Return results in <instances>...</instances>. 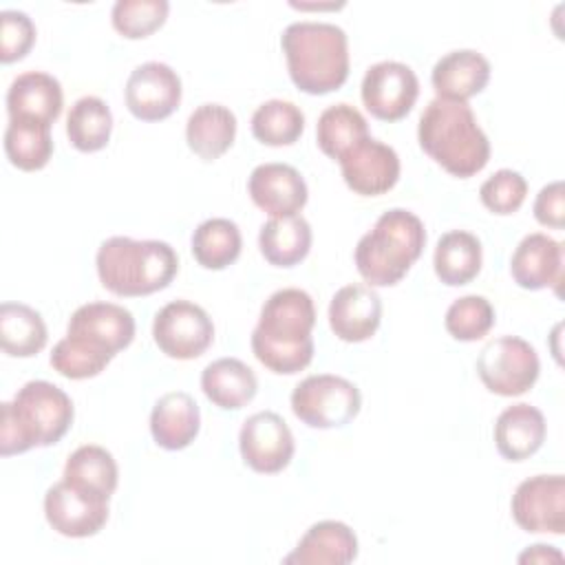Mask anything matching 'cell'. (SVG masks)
Listing matches in <instances>:
<instances>
[{
  "label": "cell",
  "instance_id": "cell-38",
  "mask_svg": "<svg viewBox=\"0 0 565 565\" xmlns=\"http://www.w3.org/2000/svg\"><path fill=\"white\" fill-rule=\"evenodd\" d=\"M446 331L459 342H475L483 338L494 324V309L488 298L470 294L457 298L446 311Z\"/></svg>",
  "mask_w": 565,
  "mask_h": 565
},
{
  "label": "cell",
  "instance_id": "cell-18",
  "mask_svg": "<svg viewBox=\"0 0 565 565\" xmlns=\"http://www.w3.org/2000/svg\"><path fill=\"white\" fill-rule=\"evenodd\" d=\"M382 320V300L369 285H344L329 302V327L344 342H364Z\"/></svg>",
  "mask_w": 565,
  "mask_h": 565
},
{
  "label": "cell",
  "instance_id": "cell-6",
  "mask_svg": "<svg viewBox=\"0 0 565 565\" xmlns=\"http://www.w3.org/2000/svg\"><path fill=\"white\" fill-rule=\"evenodd\" d=\"M360 388L331 373L309 375L291 391V411L309 428L347 426L360 413Z\"/></svg>",
  "mask_w": 565,
  "mask_h": 565
},
{
  "label": "cell",
  "instance_id": "cell-35",
  "mask_svg": "<svg viewBox=\"0 0 565 565\" xmlns=\"http://www.w3.org/2000/svg\"><path fill=\"white\" fill-rule=\"evenodd\" d=\"M305 130V115L294 102L269 99L252 115V135L265 146H291Z\"/></svg>",
  "mask_w": 565,
  "mask_h": 565
},
{
  "label": "cell",
  "instance_id": "cell-2",
  "mask_svg": "<svg viewBox=\"0 0 565 565\" xmlns=\"http://www.w3.org/2000/svg\"><path fill=\"white\" fill-rule=\"evenodd\" d=\"M417 139L422 150L448 174L468 179L490 159V141L466 102L435 97L419 117Z\"/></svg>",
  "mask_w": 565,
  "mask_h": 565
},
{
  "label": "cell",
  "instance_id": "cell-33",
  "mask_svg": "<svg viewBox=\"0 0 565 565\" xmlns=\"http://www.w3.org/2000/svg\"><path fill=\"white\" fill-rule=\"evenodd\" d=\"M4 152L11 166L18 170H42L53 154L51 126L26 119H9L4 130Z\"/></svg>",
  "mask_w": 565,
  "mask_h": 565
},
{
  "label": "cell",
  "instance_id": "cell-32",
  "mask_svg": "<svg viewBox=\"0 0 565 565\" xmlns=\"http://www.w3.org/2000/svg\"><path fill=\"white\" fill-rule=\"evenodd\" d=\"M113 130V113L104 99L95 95L79 97L66 117V137L79 152H97L106 148Z\"/></svg>",
  "mask_w": 565,
  "mask_h": 565
},
{
  "label": "cell",
  "instance_id": "cell-31",
  "mask_svg": "<svg viewBox=\"0 0 565 565\" xmlns=\"http://www.w3.org/2000/svg\"><path fill=\"white\" fill-rule=\"evenodd\" d=\"M366 137H369V124L364 115L351 104H333L324 108L318 117V124H316L318 148L335 161Z\"/></svg>",
  "mask_w": 565,
  "mask_h": 565
},
{
  "label": "cell",
  "instance_id": "cell-9",
  "mask_svg": "<svg viewBox=\"0 0 565 565\" xmlns=\"http://www.w3.org/2000/svg\"><path fill=\"white\" fill-rule=\"evenodd\" d=\"M362 102L366 110L382 121H397L411 113L419 95V82L411 66L384 60L364 73Z\"/></svg>",
  "mask_w": 565,
  "mask_h": 565
},
{
  "label": "cell",
  "instance_id": "cell-23",
  "mask_svg": "<svg viewBox=\"0 0 565 565\" xmlns=\"http://www.w3.org/2000/svg\"><path fill=\"white\" fill-rule=\"evenodd\" d=\"M201 428V411L185 391H172L157 399L150 413V433L157 446L166 450L188 448Z\"/></svg>",
  "mask_w": 565,
  "mask_h": 565
},
{
  "label": "cell",
  "instance_id": "cell-26",
  "mask_svg": "<svg viewBox=\"0 0 565 565\" xmlns=\"http://www.w3.org/2000/svg\"><path fill=\"white\" fill-rule=\"evenodd\" d=\"M236 137V117L223 104H201L185 124V141L203 161H214L225 154Z\"/></svg>",
  "mask_w": 565,
  "mask_h": 565
},
{
  "label": "cell",
  "instance_id": "cell-17",
  "mask_svg": "<svg viewBox=\"0 0 565 565\" xmlns=\"http://www.w3.org/2000/svg\"><path fill=\"white\" fill-rule=\"evenodd\" d=\"M247 192L271 218L298 214L309 199L305 179L289 163L256 166L247 179Z\"/></svg>",
  "mask_w": 565,
  "mask_h": 565
},
{
  "label": "cell",
  "instance_id": "cell-1",
  "mask_svg": "<svg viewBox=\"0 0 565 565\" xmlns=\"http://www.w3.org/2000/svg\"><path fill=\"white\" fill-rule=\"evenodd\" d=\"M316 307L307 291L285 287L274 291L252 331V351L256 360L278 375H294L313 360L311 329Z\"/></svg>",
  "mask_w": 565,
  "mask_h": 565
},
{
  "label": "cell",
  "instance_id": "cell-14",
  "mask_svg": "<svg viewBox=\"0 0 565 565\" xmlns=\"http://www.w3.org/2000/svg\"><path fill=\"white\" fill-rule=\"evenodd\" d=\"M13 404L38 437L40 446L57 444L73 424V402L55 384L31 380L18 388Z\"/></svg>",
  "mask_w": 565,
  "mask_h": 565
},
{
  "label": "cell",
  "instance_id": "cell-7",
  "mask_svg": "<svg viewBox=\"0 0 565 565\" xmlns=\"http://www.w3.org/2000/svg\"><path fill=\"white\" fill-rule=\"evenodd\" d=\"M541 362L534 347L519 335L490 340L477 358V375L490 393L523 395L539 380Z\"/></svg>",
  "mask_w": 565,
  "mask_h": 565
},
{
  "label": "cell",
  "instance_id": "cell-13",
  "mask_svg": "<svg viewBox=\"0 0 565 565\" xmlns=\"http://www.w3.org/2000/svg\"><path fill=\"white\" fill-rule=\"evenodd\" d=\"M124 95L137 119L161 121L181 104V77L163 62H143L130 73Z\"/></svg>",
  "mask_w": 565,
  "mask_h": 565
},
{
  "label": "cell",
  "instance_id": "cell-25",
  "mask_svg": "<svg viewBox=\"0 0 565 565\" xmlns=\"http://www.w3.org/2000/svg\"><path fill=\"white\" fill-rule=\"evenodd\" d=\"M201 388L214 406L223 411H238L256 397L258 380L243 360L218 358L203 369Z\"/></svg>",
  "mask_w": 565,
  "mask_h": 565
},
{
  "label": "cell",
  "instance_id": "cell-27",
  "mask_svg": "<svg viewBox=\"0 0 565 565\" xmlns=\"http://www.w3.org/2000/svg\"><path fill=\"white\" fill-rule=\"evenodd\" d=\"M258 247L269 265L294 267L311 249V225L298 214L269 218L260 227Z\"/></svg>",
  "mask_w": 565,
  "mask_h": 565
},
{
  "label": "cell",
  "instance_id": "cell-12",
  "mask_svg": "<svg viewBox=\"0 0 565 565\" xmlns=\"http://www.w3.org/2000/svg\"><path fill=\"white\" fill-rule=\"evenodd\" d=\"M44 516L57 534L86 539L106 525L108 501L88 494L62 479L53 483L44 494Z\"/></svg>",
  "mask_w": 565,
  "mask_h": 565
},
{
  "label": "cell",
  "instance_id": "cell-42",
  "mask_svg": "<svg viewBox=\"0 0 565 565\" xmlns=\"http://www.w3.org/2000/svg\"><path fill=\"white\" fill-rule=\"evenodd\" d=\"M534 218L554 230L565 227V185L563 181H552L541 188L534 199Z\"/></svg>",
  "mask_w": 565,
  "mask_h": 565
},
{
  "label": "cell",
  "instance_id": "cell-29",
  "mask_svg": "<svg viewBox=\"0 0 565 565\" xmlns=\"http://www.w3.org/2000/svg\"><path fill=\"white\" fill-rule=\"evenodd\" d=\"M117 477L119 472L113 455L102 446L86 444L68 455L62 479L88 494L108 501L117 488Z\"/></svg>",
  "mask_w": 565,
  "mask_h": 565
},
{
  "label": "cell",
  "instance_id": "cell-16",
  "mask_svg": "<svg viewBox=\"0 0 565 565\" xmlns=\"http://www.w3.org/2000/svg\"><path fill=\"white\" fill-rule=\"evenodd\" d=\"M66 335L79 338L108 353L126 349L135 338L132 313L115 302H88L73 311L68 318Z\"/></svg>",
  "mask_w": 565,
  "mask_h": 565
},
{
  "label": "cell",
  "instance_id": "cell-22",
  "mask_svg": "<svg viewBox=\"0 0 565 565\" xmlns=\"http://www.w3.org/2000/svg\"><path fill=\"white\" fill-rule=\"evenodd\" d=\"M358 556V536L342 521L313 523L282 563L294 565H347Z\"/></svg>",
  "mask_w": 565,
  "mask_h": 565
},
{
  "label": "cell",
  "instance_id": "cell-20",
  "mask_svg": "<svg viewBox=\"0 0 565 565\" xmlns=\"http://www.w3.org/2000/svg\"><path fill=\"white\" fill-rule=\"evenodd\" d=\"M62 86L42 71H26L18 75L7 90L9 119H26L53 126L62 113Z\"/></svg>",
  "mask_w": 565,
  "mask_h": 565
},
{
  "label": "cell",
  "instance_id": "cell-5",
  "mask_svg": "<svg viewBox=\"0 0 565 565\" xmlns=\"http://www.w3.org/2000/svg\"><path fill=\"white\" fill-rule=\"evenodd\" d=\"M424 245L426 230L422 218L404 207H393L358 241L353 252L358 274L369 287L397 285L422 256Z\"/></svg>",
  "mask_w": 565,
  "mask_h": 565
},
{
  "label": "cell",
  "instance_id": "cell-34",
  "mask_svg": "<svg viewBox=\"0 0 565 565\" xmlns=\"http://www.w3.org/2000/svg\"><path fill=\"white\" fill-rule=\"evenodd\" d=\"M241 230L230 218H207L192 232V256L205 269H225L241 256Z\"/></svg>",
  "mask_w": 565,
  "mask_h": 565
},
{
  "label": "cell",
  "instance_id": "cell-43",
  "mask_svg": "<svg viewBox=\"0 0 565 565\" xmlns=\"http://www.w3.org/2000/svg\"><path fill=\"white\" fill-rule=\"evenodd\" d=\"M561 558H563V554L558 550H554L552 545H543V543L532 545L527 552H523L519 556L521 563H525V561H530V563H545V561H561Z\"/></svg>",
  "mask_w": 565,
  "mask_h": 565
},
{
  "label": "cell",
  "instance_id": "cell-11",
  "mask_svg": "<svg viewBox=\"0 0 565 565\" xmlns=\"http://www.w3.org/2000/svg\"><path fill=\"white\" fill-rule=\"evenodd\" d=\"M512 516L525 532H565L563 475H536L521 481L512 494Z\"/></svg>",
  "mask_w": 565,
  "mask_h": 565
},
{
  "label": "cell",
  "instance_id": "cell-19",
  "mask_svg": "<svg viewBox=\"0 0 565 565\" xmlns=\"http://www.w3.org/2000/svg\"><path fill=\"white\" fill-rule=\"evenodd\" d=\"M510 274L523 289L554 287L563 282V243L543 232L527 234L510 258Z\"/></svg>",
  "mask_w": 565,
  "mask_h": 565
},
{
  "label": "cell",
  "instance_id": "cell-36",
  "mask_svg": "<svg viewBox=\"0 0 565 565\" xmlns=\"http://www.w3.org/2000/svg\"><path fill=\"white\" fill-rule=\"evenodd\" d=\"M115 355L93 347L79 338H62L51 351V366L68 380H86L99 375Z\"/></svg>",
  "mask_w": 565,
  "mask_h": 565
},
{
  "label": "cell",
  "instance_id": "cell-10",
  "mask_svg": "<svg viewBox=\"0 0 565 565\" xmlns=\"http://www.w3.org/2000/svg\"><path fill=\"white\" fill-rule=\"evenodd\" d=\"M238 448L254 472L276 475L289 466L296 446L287 422L274 411H260L243 422Z\"/></svg>",
  "mask_w": 565,
  "mask_h": 565
},
{
  "label": "cell",
  "instance_id": "cell-3",
  "mask_svg": "<svg viewBox=\"0 0 565 565\" xmlns=\"http://www.w3.org/2000/svg\"><path fill=\"white\" fill-rule=\"evenodd\" d=\"M282 53L291 82L309 95L338 90L349 77V40L331 22H294L282 31Z\"/></svg>",
  "mask_w": 565,
  "mask_h": 565
},
{
  "label": "cell",
  "instance_id": "cell-24",
  "mask_svg": "<svg viewBox=\"0 0 565 565\" xmlns=\"http://www.w3.org/2000/svg\"><path fill=\"white\" fill-rule=\"evenodd\" d=\"M545 417L532 404H512L497 417L494 444L503 459L523 461L532 457L545 441Z\"/></svg>",
  "mask_w": 565,
  "mask_h": 565
},
{
  "label": "cell",
  "instance_id": "cell-30",
  "mask_svg": "<svg viewBox=\"0 0 565 565\" xmlns=\"http://www.w3.org/2000/svg\"><path fill=\"white\" fill-rule=\"evenodd\" d=\"M49 340L42 316L24 302L0 305V344L11 358L38 355Z\"/></svg>",
  "mask_w": 565,
  "mask_h": 565
},
{
  "label": "cell",
  "instance_id": "cell-41",
  "mask_svg": "<svg viewBox=\"0 0 565 565\" xmlns=\"http://www.w3.org/2000/svg\"><path fill=\"white\" fill-rule=\"evenodd\" d=\"M40 446L35 433L18 413L13 402H2V419H0V455L11 457L26 452Z\"/></svg>",
  "mask_w": 565,
  "mask_h": 565
},
{
  "label": "cell",
  "instance_id": "cell-39",
  "mask_svg": "<svg viewBox=\"0 0 565 565\" xmlns=\"http://www.w3.org/2000/svg\"><path fill=\"white\" fill-rule=\"evenodd\" d=\"M527 194V181L523 174H519L516 170L503 168L497 170L492 177H488L481 188H479V196L481 203L494 212V214H514Z\"/></svg>",
  "mask_w": 565,
  "mask_h": 565
},
{
  "label": "cell",
  "instance_id": "cell-21",
  "mask_svg": "<svg viewBox=\"0 0 565 565\" xmlns=\"http://www.w3.org/2000/svg\"><path fill=\"white\" fill-rule=\"evenodd\" d=\"M490 79V62L472 49H457L441 55L430 73L437 97L468 102L479 95Z\"/></svg>",
  "mask_w": 565,
  "mask_h": 565
},
{
  "label": "cell",
  "instance_id": "cell-8",
  "mask_svg": "<svg viewBox=\"0 0 565 565\" xmlns=\"http://www.w3.org/2000/svg\"><path fill=\"white\" fill-rule=\"evenodd\" d=\"M152 338L168 358L194 360L212 344L214 324L203 307L190 300H172L157 311Z\"/></svg>",
  "mask_w": 565,
  "mask_h": 565
},
{
  "label": "cell",
  "instance_id": "cell-37",
  "mask_svg": "<svg viewBox=\"0 0 565 565\" xmlns=\"http://www.w3.org/2000/svg\"><path fill=\"white\" fill-rule=\"evenodd\" d=\"M170 4L166 0H117L110 18L117 33L128 40H141L163 26Z\"/></svg>",
  "mask_w": 565,
  "mask_h": 565
},
{
  "label": "cell",
  "instance_id": "cell-40",
  "mask_svg": "<svg viewBox=\"0 0 565 565\" xmlns=\"http://www.w3.org/2000/svg\"><path fill=\"white\" fill-rule=\"evenodd\" d=\"M0 60L2 64H11L22 60L33 42H35V24L33 20L18 9L0 11Z\"/></svg>",
  "mask_w": 565,
  "mask_h": 565
},
{
  "label": "cell",
  "instance_id": "cell-28",
  "mask_svg": "<svg viewBox=\"0 0 565 565\" xmlns=\"http://www.w3.org/2000/svg\"><path fill=\"white\" fill-rule=\"evenodd\" d=\"M481 243L466 230H450L439 236L433 267L437 278L448 287L468 285L481 269Z\"/></svg>",
  "mask_w": 565,
  "mask_h": 565
},
{
  "label": "cell",
  "instance_id": "cell-4",
  "mask_svg": "<svg viewBox=\"0 0 565 565\" xmlns=\"http://www.w3.org/2000/svg\"><path fill=\"white\" fill-rule=\"evenodd\" d=\"M99 282L115 296L137 298L166 289L179 271V258L166 241L106 238L95 256Z\"/></svg>",
  "mask_w": 565,
  "mask_h": 565
},
{
  "label": "cell",
  "instance_id": "cell-15",
  "mask_svg": "<svg viewBox=\"0 0 565 565\" xmlns=\"http://www.w3.org/2000/svg\"><path fill=\"white\" fill-rule=\"evenodd\" d=\"M338 163L344 183L362 196H380L388 192L399 179L397 152L371 135L344 152Z\"/></svg>",
  "mask_w": 565,
  "mask_h": 565
}]
</instances>
